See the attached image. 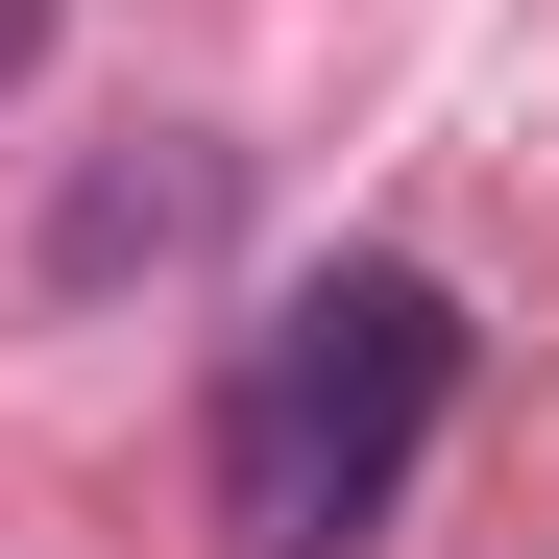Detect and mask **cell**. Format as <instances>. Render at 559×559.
<instances>
[{
  "instance_id": "6da1fadb",
  "label": "cell",
  "mask_w": 559,
  "mask_h": 559,
  "mask_svg": "<svg viewBox=\"0 0 559 559\" xmlns=\"http://www.w3.org/2000/svg\"><path fill=\"white\" fill-rule=\"evenodd\" d=\"M462 414V293L438 267H317L293 317L243 341V390H219V511L243 559H365V511L414 487V438Z\"/></svg>"
},
{
  "instance_id": "7a4b0ae2",
  "label": "cell",
  "mask_w": 559,
  "mask_h": 559,
  "mask_svg": "<svg viewBox=\"0 0 559 559\" xmlns=\"http://www.w3.org/2000/svg\"><path fill=\"white\" fill-rule=\"evenodd\" d=\"M219 195H243L219 146H122V170H73V195H49V293H122V267H195V243H219Z\"/></svg>"
},
{
  "instance_id": "3957f363",
  "label": "cell",
  "mask_w": 559,
  "mask_h": 559,
  "mask_svg": "<svg viewBox=\"0 0 559 559\" xmlns=\"http://www.w3.org/2000/svg\"><path fill=\"white\" fill-rule=\"evenodd\" d=\"M25 49H49V0H0V98H25Z\"/></svg>"
}]
</instances>
